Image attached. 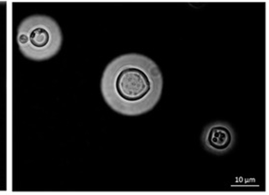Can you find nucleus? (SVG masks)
<instances>
[{
  "instance_id": "1",
  "label": "nucleus",
  "mask_w": 269,
  "mask_h": 195,
  "mask_svg": "<svg viewBox=\"0 0 269 195\" xmlns=\"http://www.w3.org/2000/svg\"><path fill=\"white\" fill-rule=\"evenodd\" d=\"M162 89L163 77L157 63L138 53L113 58L104 69L100 81L105 103L127 117L152 111L160 100Z\"/></svg>"
},
{
  "instance_id": "2",
  "label": "nucleus",
  "mask_w": 269,
  "mask_h": 195,
  "mask_svg": "<svg viewBox=\"0 0 269 195\" xmlns=\"http://www.w3.org/2000/svg\"><path fill=\"white\" fill-rule=\"evenodd\" d=\"M28 35V44L22 52L32 61H45L53 58L63 45V32L58 23L46 15H31L19 24Z\"/></svg>"
},
{
  "instance_id": "3",
  "label": "nucleus",
  "mask_w": 269,
  "mask_h": 195,
  "mask_svg": "<svg viewBox=\"0 0 269 195\" xmlns=\"http://www.w3.org/2000/svg\"><path fill=\"white\" fill-rule=\"evenodd\" d=\"M201 142L207 152L223 155L233 149L236 133L230 123L216 121L204 126L201 133Z\"/></svg>"
}]
</instances>
